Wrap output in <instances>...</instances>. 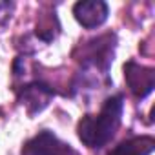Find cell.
<instances>
[{
	"label": "cell",
	"mask_w": 155,
	"mask_h": 155,
	"mask_svg": "<svg viewBox=\"0 0 155 155\" xmlns=\"http://www.w3.org/2000/svg\"><path fill=\"white\" fill-rule=\"evenodd\" d=\"M155 148L151 137H131L119 146H115L108 155H150Z\"/></svg>",
	"instance_id": "cell-6"
},
{
	"label": "cell",
	"mask_w": 155,
	"mask_h": 155,
	"mask_svg": "<svg viewBox=\"0 0 155 155\" xmlns=\"http://www.w3.org/2000/svg\"><path fill=\"white\" fill-rule=\"evenodd\" d=\"M68 153H73V150L62 144L51 131H40L26 144L22 151V155H68Z\"/></svg>",
	"instance_id": "cell-4"
},
{
	"label": "cell",
	"mask_w": 155,
	"mask_h": 155,
	"mask_svg": "<svg viewBox=\"0 0 155 155\" xmlns=\"http://www.w3.org/2000/svg\"><path fill=\"white\" fill-rule=\"evenodd\" d=\"M73 15L88 29L99 28L101 24L106 22L108 18V4L102 0H84V2H77L73 8Z\"/></svg>",
	"instance_id": "cell-3"
},
{
	"label": "cell",
	"mask_w": 155,
	"mask_h": 155,
	"mask_svg": "<svg viewBox=\"0 0 155 155\" xmlns=\"http://www.w3.org/2000/svg\"><path fill=\"white\" fill-rule=\"evenodd\" d=\"M122 95L110 97L99 115H86L79 122V137L90 148H102L117 131L122 117Z\"/></svg>",
	"instance_id": "cell-1"
},
{
	"label": "cell",
	"mask_w": 155,
	"mask_h": 155,
	"mask_svg": "<svg viewBox=\"0 0 155 155\" xmlns=\"http://www.w3.org/2000/svg\"><path fill=\"white\" fill-rule=\"evenodd\" d=\"M51 97H53V90H49V86H46L42 82L28 84L24 88V91H22V101L28 106V111L31 115L40 111L44 106H48Z\"/></svg>",
	"instance_id": "cell-5"
},
{
	"label": "cell",
	"mask_w": 155,
	"mask_h": 155,
	"mask_svg": "<svg viewBox=\"0 0 155 155\" xmlns=\"http://www.w3.org/2000/svg\"><path fill=\"white\" fill-rule=\"evenodd\" d=\"M124 79L128 82V88L130 91L142 99L146 97L148 93H151L153 90V84H155V73L151 68H146V66H139L135 62H128L124 66Z\"/></svg>",
	"instance_id": "cell-2"
}]
</instances>
